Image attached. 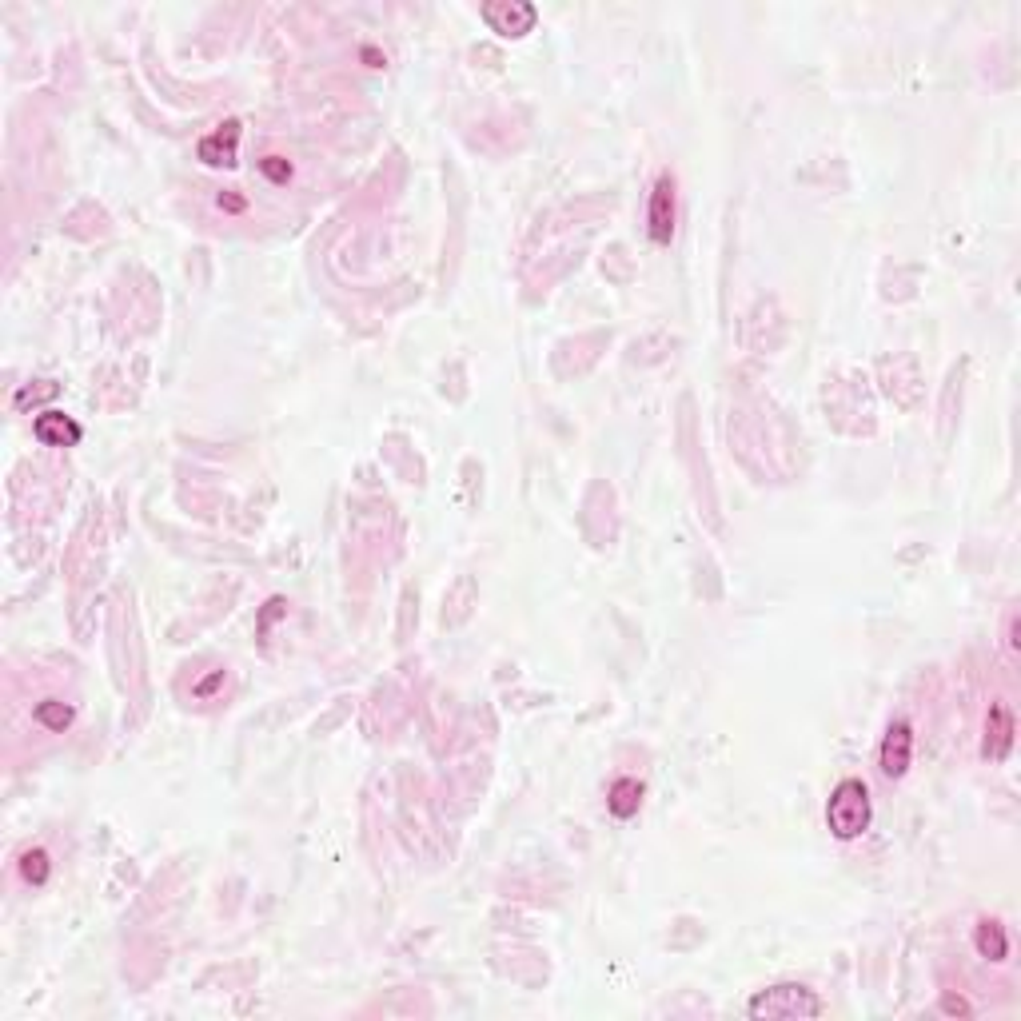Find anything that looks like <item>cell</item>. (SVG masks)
Wrapping results in <instances>:
<instances>
[{
  "instance_id": "1",
  "label": "cell",
  "mask_w": 1021,
  "mask_h": 1021,
  "mask_svg": "<svg viewBox=\"0 0 1021 1021\" xmlns=\"http://www.w3.org/2000/svg\"><path fill=\"white\" fill-rule=\"evenodd\" d=\"M874 806H870V786L862 778H842L826 802V826L834 830V838L854 842L870 830Z\"/></svg>"
},
{
  "instance_id": "2",
  "label": "cell",
  "mask_w": 1021,
  "mask_h": 1021,
  "mask_svg": "<svg viewBox=\"0 0 1021 1021\" xmlns=\"http://www.w3.org/2000/svg\"><path fill=\"white\" fill-rule=\"evenodd\" d=\"M746 1014L754 1021H802V1018H822L826 1014V1002L798 986V982H782V986H770V990H758L746 1006Z\"/></svg>"
},
{
  "instance_id": "3",
  "label": "cell",
  "mask_w": 1021,
  "mask_h": 1021,
  "mask_svg": "<svg viewBox=\"0 0 1021 1021\" xmlns=\"http://www.w3.org/2000/svg\"><path fill=\"white\" fill-rule=\"evenodd\" d=\"M483 20L491 24V32H499L507 40H519L535 28L539 8L527 4V0H491V4H483Z\"/></svg>"
},
{
  "instance_id": "4",
  "label": "cell",
  "mask_w": 1021,
  "mask_h": 1021,
  "mask_svg": "<svg viewBox=\"0 0 1021 1021\" xmlns=\"http://www.w3.org/2000/svg\"><path fill=\"white\" fill-rule=\"evenodd\" d=\"M910 762H914V730H910V722L898 718V722H890V730L882 738L878 766H882L886 778H902L910 770Z\"/></svg>"
},
{
  "instance_id": "5",
  "label": "cell",
  "mask_w": 1021,
  "mask_h": 1021,
  "mask_svg": "<svg viewBox=\"0 0 1021 1021\" xmlns=\"http://www.w3.org/2000/svg\"><path fill=\"white\" fill-rule=\"evenodd\" d=\"M647 232L655 244H671L675 236V176H659L647 208Z\"/></svg>"
},
{
  "instance_id": "6",
  "label": "cell",
  "mask_w": 1021,
  "mask_h": 1021,
  "mask_svg": "<svg viewBox=\"0 0 1021 1021\" xmlns=\"http://www.w3.org/2000/svg\"><path fill=\"white\" fill-rule=\"evenodd\" d=\"M236 144H240V124L228 120V124H220L212 136L200 140V160H204L208 168H232V164H236Z\"/></svg>"
},
{
  "instance_id": "7",
  "label": "cell",
  "mask_w": 1021,
  "mask_h": 1021,
  "mask_svg": "<svg viewBox=\"0 0 1021 1021\" xmlns=\"http://www.w3.org/2000/svg\"><path fill=\"white\" fill-rule=\"evenodd\" d=\"M32 435H36L44 447H76L84 431H80V423H72L64 411H44V415H36Z\"/></svg>"
},
{
  "instance_id": "8",
  "label": "cell",
  "mask_w": 1021,
  "mask_h": 1021,
  "mask_svg": "<svg viewBox=\"0 0 1021 1021\" xmlns=\"http://www.w3.org/2000/svg\"><path fill=\"white\" fill-rule=\"evenodd\" d=\"M1010 746H1014V714L998 702V706H990V726H986V758H994V762H1002L1006 754H1010Z\"/></svg>"
},
{
  "instance_id": "9",
  "label": "cell",
  "mask_w": 1021,
  "mask_h": 1021,
  "mask_svg": "<svg viewBox=\"0 0 1021 1021\" xmlns=\"http://www.w3.org/2000/svg\"><path fill=\"white\" fill-rule=\"evenodd\" d=\"M639 806H643V782L639 778H619L611 786V794H607V810L627 822V818L639 814Z\"/></svg>"
},
{
  "instance_id": "10",
  "label": "cell",
  "mask_w": 1021,
  "mask_h": 1021,
  "mask_svg": "<svg viewBox=\"0 0 1021 1021\" xmlns=\"http://www.w3.org/2000/svg\"><path fill=\"white\" fill-rule=\"evenodd\" d=\"M974 942H978V954L982 958H990V962H1006V954H1010V938H1006V930H1002V922H978V934H974Z\"/></svg>"
},
{
  "instance_id": "11",
  "label": "cell",
  "mask_w": 1021,
  "mask_h": 1021,
  "mask_svg": "<svg viewBox=\"0 0 1021 1021\" xmlns=\"http://www.w3.org/2000/svg\"><path fill=\"white\" fill-rule=\"evenodd\" d=\"M20 874L28 886H44L48 874H52V862H48V850H24L20 854Z\"/></svg>"
},
{
  "instance_id": "12",
  "label": "cell",
  "mask_w": 1021,
  "mask_h": 1021,
  "mask_svg": "<svg viewBox=\"0 0 1021 1021\" xmlns=\"http://www.w3.org/2000/svg\"><path fill=\"white\" fill-rule=\"evenodd\" d=\"M36 722H40L44 730H56V734H60V730L72 722V706H68V702L48 698V702H40V706H36Z\"/></svg>"
},
{
  "instance_id": "13",
  "label": "cell",
  "mask_w": 1021,
  "mask_h": 1021,
  "mask_svg": "<svg viewBox=\"0 0 1021 1021\" xmlns=\"http://www.w3.org/2000/svg\"><path fill=\"white\" fill-rule=\"evenodd\" d=\"M260 172H264L272 184H288V180H292V164H288L284 156H264V160H260Z\"/></svg>"
},
{
  "instance_id": "14",
  "label": "cell",
  "mask_w": 1021,
  "mask_h": 1021,
  "mask_svg": "<svg viewBox=\"0 0 1021 1021\" xmlns=\"http://www.w3.org/2000/svg\"><path fill=\"white\" fill-rule=\"evenodd\" d=\"M48 395H56V383H44V387H36V391L28 387V391H20V395H16V403L24 407L28 399H48Z\"/></svg>"
},
{
  "instance_id": "15",
  "label": "cell",
  "mask_w": 1021,
  "mask_h": 1021,
  "mask_svg": "<svg viewBox=\"0 0 1021 1021\" xmlns=\"http://www.w3.org/2000/svg\"><path fill=\"white\" fill-rule=\"evenodd\" d=\"M220 208H224V212H244V208H248V200H244V196L224 192V196H220Z\"/></svg>"
},
{
  "instance_id": "16",
  "label": "cell",
  "mask_w": 1021,
  "mask_h": 1021,
  "mask_svg": "<svg viewBox=\"0 0 1021 1021\" xmlns=\"http://www.w3.org/2000/svg\"><path fill=\"white\" fill-rule=\"evenodd\" d=\"M942 1010H946V1014H970V1006H966L962 998H946V1002H942Z\"/></svg>"
}]
</instances>
